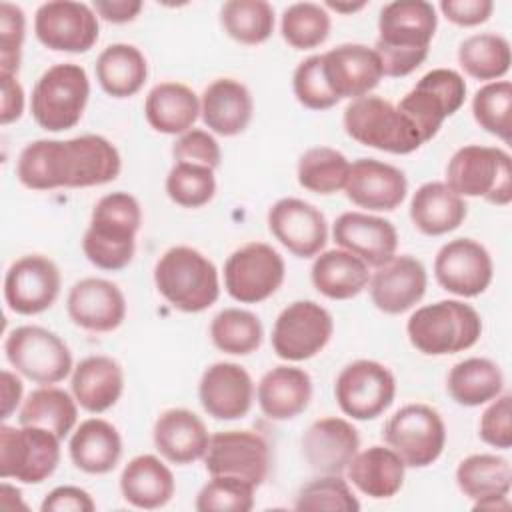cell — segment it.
<instances>
[{
	"label": "cell",
	"mask_w": 512,
	"mask_h": 512,
	"mask_svg": "<svg viewBox=\"0 0 512 512\" xmlns=\"http://www.w3.org/2000/svg\"><path fill=\"white\" fill-rule=\"evenodd\" d=\"M284 276V258L266 242L240 246L224 264V288L240 304L268 300L282 286Z\"/></svg>",
	"instance_id": "13"
},
{
	"label": "cell",
	"mask_w": 512,
	"mask_h": 512,
	"mask_svg": "<svg viewBox=\"0 0 512 512\" xmlns=\"http://www.w3.org/2000/svg\"><path fill=\"white\" fill-rule=\"evenodd\" d=\"M78 420V402L66 390L56 386H40L32 390L20 406L18 422L22 426H38L60 440L66 438Z\"/></svg>",
	"instance_id": "40"
},
{
	"label": "cell",
	"mask_w": 512,
	"mask_h": 512,
	"mask_svg": "<svg viewBox=\"0 0 512 512\" xmlns=\"http://www.w3.org/2000/svg\"><path fill=\"white\" fill-rule=\"evenodd\" d=\"M342 124L346 134L362 146L390 154H410L424 142L414 124L388 100L362 96L344 108Z\"/></svg>",
	"instance_id": "8"
},
{
	"label": "cell",
	"mask_w": 512,
	"mask_h": 512,
	"mask_svg": "<svg viewBox=\"0 0 512 512\" xmlns=\"http://www.w3.org/2000/svg\"><path fill=\"white\" fill-rule=\"evenodd\" d=\"M436 28L434 4L426 0L388 2L378 16V40L374 44L384 76L412 74L428 58Z\"/></svg>",
	"instance_id": "2"
},
{
	"label": "cell",
	"mask_w": 512,
	"mask_h": 512,
	"mask_svg": "<svg viewBox=\"0 0 512 512\" xmlns=\"http://www.w3.org/2000/svg\"><path fill=\"white\" fill-rule=\"evenodd\" d=\"M366 4L364 2H360V4H338V2H326L324 4V8H332V10H336V12H356V10H362Z\"/></svg>",
	"instance_id": "61"
},
{
	"label": "cell",
	"mask_w": 512,
	"mask_h": 512,
	"mask_svg": "<svg viewBox=\"0 0 512 512\" xmlns=\"http://www.w3.org/2000/svg\"><path fill=\"white\" fill-rule=\"evenodd\" d=\"M436 282L450 294L474 298L486 292L494 276L490 252L472 238L446 242L434 258Z\"/></svg>",
	"instance_id": "19"
},
{
	"label": "cell",
	"mask_w": 512,
	"mask_h": 512,
	"mask_svg": "<svg viewBox=\"0 0 512 512\" xmlns=\"http://www.w3.org/2000/svg\"><path fill=\"white\" fill-rule=\"evenodd\" d=\"M144 4L140 0H94L92 10L112 24H126L132 22Z\"/></svg>",
	"instance_id": "58"
},
{
	"label": "cell",
	"mask_w": 512,
	"mask_h": 512,
	"mask_svg": "<svg viewBox=\"0 0 512 512\" xmlns=\"http://www.w3.org/2000/svg\"><path fill=\"white\" fill-rule=\"evenodd\" d=\"M202 460L210 476H234L258 488L270 472V446L254 430H224L210 436Z\"/></svg>",
	"instance_id": "17"
},
{
	"label": "cell",
	"mask_w": 512,
	"mask_h": 512,
	"mask_svg": "<svg viewBox=\"0 0 512 512\" xmlns=\"http://www.w3.org/2000/svg\"><path fill=\"white\" fill-rule=\"evenodd\" d=\"M450 398L466 408L482 406L504 390L502 368L490 358H464L456 362L446 378Z\"/></svg>",
	"instance_id": "39"
},
{
	"label": "cell",
	"mask_w": 512,
	"mask_h": 512,
	"mask_svg": "<svg viewBox=\"0 0 512 512\" xmlns=\"http://www.w3.org/2000/svg\"><path fill=\"white\" fill-rule=\"evenodd\" d=\"M4 354L18 374L42 386L58 384L74 370L68 344L42 326L14 328L4 340Z\"/></svg>",
	"instance_id": "9"
},
{
	"label": "cell",
	"mask_w": 512,
	"mask_h": 512,
	"mask_svg": "<svg viewBox=\"0 0 512 512\" xmlns=\"http://www.w3.org/2000/svg\"><path fill=\"white\" fill-rule=\"evenodd\" d=\"M152 440L164 460L184 466L204 458L210 434L202 418L192 410L168 408L156 418Z\"/></svg>",
	"instance_id": "28"
},
{
	"label": "cell",
	"mask_w": 512,
	"mask_h": 512,
	"mask_svg": "<svg viewBox=\"0 0 512 512\" xmlns=\"http://www.w3.org/2000/svg\"><path fill=\"white\" fill-rule=\"evenodd\" d=\"M40 510L42 512H92L96 510V502L84 488L56 486L44 496Z\"/></svg>",
	"instance_id": "56"
},
{
	"label": "cell",
	"mask_w": 512,
	"mask_h": 512,
	"mask_svg": "<svg viewBox=\"0 0 512 512\" xmlns=\"http://www.w3.org/2000/svg\"><path fill=\"white\" fill-rule=\"evenodd\" d=\"M172 156L176 162H192L216 170L222 160V150L210 132L190 128L172 144Z\"/></svg>",
	"instance_id": "54"
},
{
	"label": "cell",
	"mask_w": 512,
	"mask_h": 512,
	"mask_svg": "<svg viewBox=\"0 0 512 512\" xmlns=\"http://www.w3.org/2000/svg\"><path fill=\"white\" fill-rule=\"evenodd\" d=\"M472 508L474 510H508L510 502H508V496H504V498H486V500L474 502Z\"/></svg>",
	"instance_id": "60"
},
{
	"label": "cell",
	"mask_w": 512,
	"mask_h": 512,
	"mask_svg": "<svg viewBox=\"0 0 512 512\" xmlns=\"http://www.w3.org/2000/svg\"><path fill=\"white\" fill-rule=\"evenodd\" d=\"M348 480L368 498L384 500L400 492L404 484L406 464L390 448L374 444L350 460L346 468Z\"/></svg>",
	"instance_id": "34"
},
{
	"label": "cell",
	"mask_w": 512,
	"mask_h": 512,
	"mask_svg": "<svg viewBox=\"0 0 512 512\" xmlns=\"http://www.w3.org/2000/svg\"><path fill=\"white\" fill-rule=\"evenodd\" d=\"M458 64L470 78L484 82L500 80L512 64L510 42L494 32L472 34L458 46Z\"/></svg>",
	"instance_id": "42"
},
{
	"label": "cell",
	"mask_w": 512,
	"mask_h": 512,
	"mask_svg": "<svg viewBox=\"0 0 512 512\" xmlns=\"http://www.w3.org/2000/svg\"><path fill=\"white\" fill-rule=\"evenodd\" d=\"M2 82V110H0V122L2 126L12 124L22 118L24 114V90L16 76L0 72Z\"/></svg>",
	"instance_id": "57"
},
{
	"label": "cell",
	"mask_w": 512,
	"mask_h": 512,
	"mask_svg": "<svg viewBox=\"0 0 512 512\" xmlns=\"http://www.w3.org/2000/svg\"><path fill=\"white\" fill-rule=\"evenodd\" d=\"M122 158L118 148L98 134L70 140L28 142L16 162V176L30 190L90 188L118 178Z\"/></svg>",
	"instance_id": "1"
},
{
	"label": "cell",
	"mask_w": 512,
	"mask_h": 512,
	"mask_svg": "<svg viewBox=\"0 0 512 512\" xmlns=\"http://www.w3.org/2000/svg\"><path fill=\"white\" fill-rule=\"evenodd\" d=\"M314 288L330 300H350L368 288V264L348 250L334 248L320 252L310 268Z\"/></svg>",
	"instance_id": "37"
},
{
	"label": "cell",
	"mask_w": 512,
	"mask_h": 512,
	"mask_svg": "<svg viewBox=\"0 0 512 512\" xmlns=\"http://www.w3.org/2000/svg\"><path fill=\"white\" fill-rule=\"evenodd\" d=\"M292 90L296 100L310 110H328L340 102L324 80L322 54H312L296 66L292 76Z\"/></svg>",
	"instance_id": "51"
},
{
	"label": "cell",
	"mask_w": 512,
	"mask_h": 512,
	"mask_svg": "<svg viewBox=\"0 0 512 512\" xmlns=\"http://www.w3.org/2000/svg\"><path fill=\"white\" fill-rule=\"evenodd\" d=\"M100 24L92 6L74 0H50L34 14V34L54 52L82 54L98 40Z\"/></svg>",
	"instance_id": "16"
},
{
	"label": "cell",
	"mask_w": 512,
	"mask_h": 512,
	"mask_svg": "<svg viewBox=\"0 0 512 512\" xmlns=\"http://www.w3.org/2000/svg\"><path fill=\"white\" fill-rule=\"evenodd\" d=\"M22 392V380L10 370H2V420L12 416L22 400Z\"/></svg>",
	"instance_id": "59"
},
{
	"label": "cell",
	"mask_w": 512,
	"mask_h": 512,
	"mask_svg": "<svg viewBox=\"0 0 512 512\" xmlns=\"http://www.w3.org/2000/svg\"><path fill=\"white\" fill-rule=\"evenodd\" d=\"M252 114L254 98L240 80L216 78L200 96V116L214 134H242L248 128Z\"/></svg>",
	"instance_id": "29"
},
{
	"label": "cell",
	"mask_w": 512,
	"mask_h": 512,
	"mask_svg": "<svg viewBox=\"0 0 512 512\" xmlns=\"http://www.w3.org/2000/svg\"><path fill=\"white\" fill-rule=\"evenodd\" d=\"M464 100V78L456 70L434 68L414 84L396 108L414 124L426 144L438 134L444 120L462 108Z\"/></svg>",
	"instance_id": "12"
},
{
	"label": "cell",
	"mask_w": 512,
	"mask_h": 512,
	"mask_svg": "<svg viewBox=\"0 0 512 512\" xmlns=\"http://www.w3.org/2000/svg\"><path fill=\"white\" fill-rule=\"evenodd\" d=\"M274 8L266 0H228L220 8V26L236 42L256 46L274 32Z\"/></svg>",
	"instance_id": "44"
},
{
	"label": "cell",
	"mask_w": 512,
	"mask_h": 512,
	"mask_svg": "<svg viewBox=\"0 0 512 512\" xmlns=\"http://www.w3.org/2000/svg\"><path fill=\"white\" fill-rule=\"evenodd\" d=\"M410 344L426 356H446L472 348L482 334V318L460 300H438L420 306L406 322Z\"/></svg>",
	"instance_id": "5"
},
{
	"label": "cell",
	"mask_w": 512,
	"mask_h": 512,
	"mask_svg": "<svg viewBox=\"0 0 512 512\" xmlns=\"http://www.w3.org/2000/svg\"><path fill=\"white\" fill-rule=\"evenodd\" d=\"M294 510L306 512H358L360 502L340 474H322L300 488Z\"/></svg>",
	"instance_id": "49"
},
{
	"label": "cell",
	"mask_w": 512,
	"mask_h": 512,
	"mask_svg": "<svg viewBox=\"0 0 512 512\" xmlns=\"http://www.w3.org/2000/svg\"><path fill=\"white\" fill-rule=\"evenodd\" d=\"M26 36V16L18 4L0 2V72L18 74L22 44Z\"/></svg>",
	"instance_id": "52"
},
{
	"label": "cell",
	"mask_w": 512,
	"mask_h": 512,
	"mask_svg": "<svg viewBox=\"0 0 512 512\" xmlns=\"http://www.w3.org/2000/svg\"><path fill=\"white\" fill-rule=\"evenodd\" d=\"M156 290L180 312L208 310L220 296L214 262L192 246L168 248L154 266Z\"/></svg>",
	"instance_id": "4"
},
{
	"label": "cell",
	"mask_w": 512,
	"mask_h": 512,
	"mask_svg": "<svg viewBox=\"0 0 512 512\" xmlns=\"http://www.w3.org/2000/svg\"><path fill=\"white\" fill-rule=\"evenodd\" d=\"M330 14L322 4L296 2L282 12V38L296 50H312L326 42L330 34Z\"/></svg>",
	"instance_id": "46"
},
{
	"label": "cell",
	"mask_w": 512,
	"mask_h": 512,
	"mask_svg": "<svg viewBox=\"0 0 512 512\" xmlns=\"http://www.w3.org/2000/svg\"><path fill=\"white\" fill-rule=\"evenodd\" d=\"M148 78L146 56L134 44L106 46L96 60V80L112 98H130L142 90Z\"/></svg>",
	"instance_id": "38"
},
{
	"label": "cell",
	"mask_w": 512,
	"mask_h": 512,
	"mask_svg": "<svg viewBox=\"0 0 512 512\" xmlns=\"http://www.w3.org/2000/svg\"><path fill=\"white\" fill-rule=\"evenodd\" d=\"M176 490L172 470L154 454L134 456L120 474L122 498L142 510L166 506Z\"/></svg>",
	"instance_id": "32"
},
{
	"label": "cell",
	"mask_w": 512,
	"mask_h": 512,
	"mask_svg": "<svg viewBox=\"0 0 512 512\" xmlns=\"http://www.w3.org/2000/svg\"><path fill=\"white\" fill-rule=\"evenodd\" d=\"M468 216L462 196L452 192L444 182L422 184L410 200V220L426 236H442L460 228Z\"/></svg>",
	"instance_id": "36"
},
{
	"label": "cell",
	"mask_w": 512,
	"mask_h": 512,
	"mask_svg": "<svg viewBox=\"0 0 512 512\" xmlns=\"http://www.w3.org/2000/svg\"><path fill=\"white\" fill-rule=\"evenodd\" d=\"M426 286V268L410 254H394L390 260L376 266L368 282L372 304L392 316L414 308L424 298Z\"/></svg>",
	"instance_id": "21"
},
{
	"label": "cell",
	"mask_w": 512,
	"mask_h": 512,
	"mask_svg": "<svg viewBox=\"0 0 512 512\" xmlns=\"http://www.w3.org/2000/svg\"><path fill=\"white\" fill-rule=\"evenodd\" d=\"M344 192L346 198L360 208L392 212L404 202L408 194V180L400 168L388 162L358 158L350 164Z\"/></svg>",
	"instance_id": "24"
},
{
	"label": "cell",
	"mask_w": 512,
	"mask_h": 512,
	"mask_svg": "<svg viewBox=\"0 0 512 512\" xmlns=\"http://www.w3.org/2000/svg\"><path fill=\"white\" fill-rule=\"evenodd\" d=\"M360 448L358 430L346 418L326 416L302 434V454L318 474H342Z\"/></svg>",
	"instance_id": "26"
},
{
	"label": "cell",
	"mask_w": 512,
	"mask_h": 512,
	"mask_svg": "<svg viewBox=\"0 0 512 512\" xmlns=\"http://www.w3.org/2000/svg\"><path fill=\"white\" fill-rule=\"evenodd\" d=\"M512 396L508 392L498 394L490 400L488 408L482 412L478 424V436L484 444L500 450H508L512 446V416H510Z\"/></svg>",
	"instance_id": "53"
},
{
	"label": "cell",
	"mask_w": 512,
	"mask_h": 512,
	"mask_svg": "<svg viewBox=\"0 0 512 512\" xmlns=\"http://www.w3.org/2000/svg\"><path fill=\"white\" fill-rule=\"evenodd\" d=\"M268 230L294 256H318L328 242V222L310 202L280 198L268 210Z\"/></svg>",
	"instance_id": "20"
},
{
	"label": "cell",
	"mask_w": 512,
	"mask_h": 512,
	"mask_svg": "<svg viewBox=\"0 0 512 512\" xmlns=\"http://www.w3.org/2000/svg\"><path fill=\"white\" fill-rule=\"evenodd\" d=\"M166 194L182 208H200L216 194L214 170L202 164L176 162L166 176Z\"/></svg>",
	"instance_id": "48"
},
{
	"label": "cell",
	"mask_w": 512,
	"mask_h": 512,
	"mask_svg": "<svg viewBox=\"0 0 512 512\" xmlns=\"http://www.w3.org/2000/svg\"><path fill=\"white\" fill-rule=\"evenodd\" d=\"M440 12L444 18L456 26H478L484 24L494 10L492 0H442Z\"/></svg>",
	"instance_id": "55"
},
{
	"label": "cell",
	"mask_w": 512,
	"mask_h": 512,
	"mask_svg": "<svg viewBox=\"0 0 512 512\" xmlns=\"http://www.w3.org/2000/svg\"><path fill=\"white\" fill-rule=\"evenodd\" d=\"M396 396L394 374L376 360L346 364L334 382V398L352 420H374L384 414Z\"/></svg>",
	"instance_id": "15"
},
{
	"label": "cell",
	"mask_w": 512,
	"mask_h": 512,
	"mask_svg": "<svg viewBox=\"0 0 512 512\" xmlns=\"http://www.w3.org/2000/svg\"><path fill=\"white\" fill-rule=\"evenodd\" d=\"M70 388L80 408L90 414H102L110 410L124 392L122 366L110 356H86L74 366Z\"/></svg>",
	"instance_id": "31"
},
{
	"label": "cell",
	"mask_w": 512,
	"mask_h": 512,
	"mask_svg": "<svg viewBox=\"0 0 512 512\" xmlns=\"http://www.w3.org/2000/svg\"><path fill=\"white\" fill-rule=\"evenodd\" d=\"M512 84L494 80L476 90L472 98V116L482 130L510 144L512 138Z\"/></svg>",
	"instance_id": "47"
},
{
	"label": "cell",
	"mask_w": 512,
	"mask_h": 512,
	"mask_svg": "<svg viewBox=\"0 0 512 512\" xmlns=\"http://www.w3.org/2000/svg\"><path fill=\"white\" fill-rule=\"evenodd\" d=\"M382 436L406 468L434 464L446 446V426L440 412L420 402L396 410L388 418Z\"/></svg>",
	"instance_id": "10"
},
{
	"label": "cell",
	"mask_w": 512,
	"mask_h": 512,
	"mask_svg": "<svg viewBox=\"0 0 512 512\" xmlns=\"http://www.w3.org/2000/svg\"><path fill=\"white\" fill-rule=\"evenodd\" d=\"M254 382L236 362L210 364L198 384V400L214 420L244 418L254 402Z\"/></svg>",
	"instance_id": "23"
},
{
	"label": "cell",
	"mask_w": 512,
	"mask_h": 512,
	"mask_svg": "<svg viewBox=\"0 0 512 512\" xmlns=\"http://www.w3.org/2000/svg\"><path fill=\"white\" fill-rule=\"evenodd\" d=\"M142 226L140 202L128 192L102 196L92 210L82 238V250L90 264L106 272L126 268L136 252V234Z\"/></svg>",
	"instance_id": "3"
},
{
	"label": "cell",
	"mask_w": 512,
	"mask_h": 512,
	"mask_svg": "<svg viewBox=\"0 0 512 512\" xmlns=\"http://www.w3.org/2000/svg\"><path fill=\"white\" fill-rule=\"evenodd\" d=\"M462 198H484L496 206L512 202V160L504 148L468 144L446 166V182Z\"/></svg>",
	"instance_id": "6"
},
{
	"label": "cell",
	"mask_w": 512,
	"mask_h": 512,
	"mask_svg": "<svg viewBox=\"0 0 512 512\" xmlns=\"http://www.w3.org/2000/svg\"><path fill=\"white\" fill-rule=\"evenodd\" d=\"M332 238L342 250L352 252L374 268L390 260L398 248L394 224L368 212L340 214L332 226Z\"/></svg>",
	"instance_id": "27"
},
{
	"label": "cell",
	"mask_w": 512,
	"mask_h": 512,
	"mask_svg": "<svg viewBox=\"0 0 512 512\" xmlns=\"http://www.w3.org/2000/svg\"><path fill=\"white\" fill-rule=\"evenodd\" d=\"M456 484L474 502L504 498L512 488V466L498 454H470L456 468Z\"/></svg>",
	"instance_id": "41"
},
{
	"label": "cell",
	"mask_w": 512,
	"mask_h": 512,
	"mask_svg": "<svg viewBox=\"0 0 512 512\" xmlns=\"http://www.w3.org/2000/svg\"><path fill=\"white\" fill-rule=\"evenodd\" d=\"M256 400L262 414L270 420H292L302 414L312 400V378L298 366H274L260 378Z\"/></svg>",
	"instance_id": "30"
},
{
	"label": "cell",
	"mask_w": 512,
	"mask_h": 512,
	"mask_svg": "<svg viewBox=\"0 0 512 512\" xmlns=\"http://www.w3.org/2000/svg\"><path fill=\"white\" fill-rule=\"evenodd\" d=\"M60 464V438L38 426H0V478L24 484L48 480Z\"/></svg>",
	"instance_id": "11"
},
{
	"label": "cell",
	"mask_w": 512,
	"mask_h": 512,
	"mask_svg": "<svg viewBox=\"0 0 512 512\" xmlns=\"http://www.w3.org/2000/svg\"><path fill=\"white\" fill-rule=\"evenodd\" d=\"M72 464L86 474H108L122 456V436L104 418H88L72 432L68 444Z\"/></svg>",
	"instance_id": "33"
},
{
	"label": "cell",
	"mask_w": 512,
	"mask_h": 512,
	"mask_svg": "<svg viewBox=\"0 0 512 512\" xmlns=\"http://www.w3.org/2000/svg\"><path fill=\"white\" fill-rule=\"evenodd\" d=\"M88 96L90 80L80 64H54L36 80L30 112L40 128L48 132H64L80 122Z\"/></svg>",
	"instance_id": "7"
},
{
	"label": "cell",
	"mask_w": 512,
	"mask_h": 512,
	"mask_svg": "<svg viewBox=\"0 0 512 512\" xmlns=\"http://www.w3.org/2000/svg\"><path fill=\"white\" fill-rule=\"evenodd\" d=\"M334 334L332 314L314 300L288 304L274 320L272 350L288 362L314 358L326 348Z\"/></svg>",
	"instance_id": "14"
},
{
	"label": "cell",
	"mask_w": 512,
	"mask_h": 512,
	"mask_svg": "<svg viewBox=\"0 0 512 512\" xmlns=\"http://www.w3.org/2000/svg\"><path fill=\"white\" fill-rule=\"evenodd\" d=\"M254 490L246 480L234 476H212L198 492V512H248L254 508Z\"/></svg>",
	"instance_id": "50"
},
{
	"label": "cell",
	"mask_w": 512,
	"mask_h": 512,
	"mask_svg": "<svg viewBox=\"0 0 512 512\" xmlns=\"http://www.w3.org/2000/svg\"><path fill=\"white\" fill-rule=\"evenodd\" d=\"M66 312L76 326L88 332H112L126 318V298L114 282L90 276L72 284Z\"/></svg>",
	"instance_id": "25"
},
{
	"label": "cell",
	"mask_w": 512,
	"mask_h": 512,
	"mask_svg": "<svg viewBox=\"0 0 512 512\" xmlns=\"http://www.w3.org/2000/svg\"><path fill=\"white\" fill-rule=\"evenodd\" d=\"M212 344L224 354L248 356L256 352L264 338L260 318L242 308H224L210 322Z\"/></svg>",
	"instance_id": "45"
},
{
	"label": "cell",
	"mask_w": 512,
	"mask_h": 512,
	"mask_svg": "<svg viewBox=\"0 0 512 512\" xmlns=\"http://www.w3.org/2000/svg\"><path fill=\"white\" fill-rule=\"evenodd\" d=\"M62 276L54 260L42 254H26L14 260L4 276V300L20 316L48 310L60 296Z\"/></svg>",
	"instance_id": "18"
},
{
	"label": "cell",
	"mask_w": 512,
	"mask_h": 512,
	"mask_svg": "<svg viewBox=\"0 0 512 512\" xmlns=\"http://www.w3.org/2000/svg\"><path fill=\"white\" fill-rule=\"evenodd\" d=\"M144 116L156 132L180 136L198 120L200 98L182 82H160L144 100Z\"/></svg>",
	"instance_id": "35"
},
{
	"label": "cell",
	"mask_w": 512,
	"mask_h": 512,
	"mask_svg": "<svg viewBox=\"0 0 512 512\" xmlns=\"http://www.w3.org/2000/svg\"><path fill=\"white\" fill-rule=\"evenodd\" d=\"M322 74L338 100L368 96L384 78L382 64L374 48L352 42L340 44L322 54Z\"/></svg>",
	"instance_id": "22"
},
{
	"label": "cell",
	"mask_w": 512,
	"mask_h": 512,
	"mask_svg": "<svg viewBox=\"0 0 512 512\" xmlns=\"http://www.w3.org/2000/svg\"><path fill=\"white\" fill-rule=\"evenodd\" d=\"M350 172L348 158L330 146L308 148L296 166L298 184L314 194H336L344 190Z\"/></svg>",
	"instance_id": "43"
}]
</instances>
